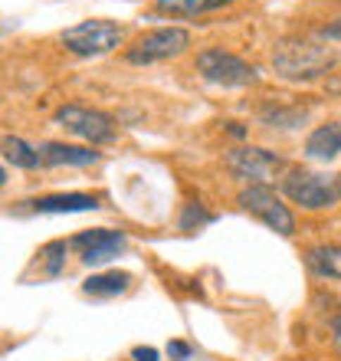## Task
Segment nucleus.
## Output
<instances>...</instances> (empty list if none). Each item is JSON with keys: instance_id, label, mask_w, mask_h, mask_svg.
<instances>
[{"instance_id": "obj_1", "label": "nucleus", "mask_w": 341, "mask_h": 361, "mask_svg": "<svg viewBox=\"0 0 341 361\" xmlns=\"http://www.w3.org/2000/svg\"><path fill=\"white\" fill-rule=\"evenodd\" d=\"M273 73L289 82H312V79L332 73L338 63V53L332 47H325V39L312 37H283L273 47Z\"/></svg>"}, {"instance_id": "obj_2", "label": "nucleus", "mask_w": 341, "mask_h": 361, "mask_svg": "<svg viewBox=\"0 0 341 361\" xmlns=\"http://www.w3.org/2000/svg\"><path fill=\"white\" fill-rule=\"evenodd\" d=\"M279 194L289 204L322 214L341 204V171H309V168H285L279 178Z\"/></svg>"}, {"instance_id": "obj_3", "label": "nucleus", "mask_w": 341, "mask_h": 361, "mask_svg": "<svg viewBox=\"0 0 341 361\" xmlns=\"http://www.w3.org/2000/svg\"><path fill=\"white\" fill-rule=\"evenodd\" d=\"M190 47V30L184 27H154L144 30L125 47V63L132 66H154V63H168V59H178L180 53H187Z\"/></svg>"}, {"instance_id": "obj_4", "label": "nucleus", "mask_w": 341, "mask_h": 361, "mask_svg": "<svg viewBox=\"0 0 341 361\" xmlns=\"http://www.w3.org/2000/svg\"><path fill=\"white\" fill-rule=\"evenodd\" d=\"M59 43L66 47V53L79 59H95V56H105L125 43V27L115 23V20H82L76 27H69L59 33Z\"/></svg>"}, {"instance_id": "obj_5", "label": "nucleus", "mask_w": 341, "mask_h": 361, "mask_svg": "<svg viewBox=\"0 0 341 361\" xmlns=\"http://www.w3.org/2000/svg\"><path fill=\"white\" fill-rule=\"evenodd\" d=\"M194 69H197L200 79H207L210 86H223V89H247L259 82L256 66H249L243 56H237V53H230L223 47L200 49L197 59H194Z\"/></svg>"}, {"instance_id": "obj_6", "label": "nucleus", "mask_w": 341, "mask_h": 361, "mask_svg": "<svg viewBox=\"0 0 341 361\" xmlns=\"http://www.w3.org/2000/svg\"><path fill=\"white\" fill-rule=\"evenodd\" d=\"M237 204L247 210L249 217H256L259 224L275 230V233H283V237H292L295 233L292 207L285 204V197L273 184H247V188L237 194Z\"/></svg>"}, {"instance_id": "obj_7", "label": "nucleus", "mask_w": 341, "mask_h": 361, "mask_svg": "<svg viewBox=\"0 0 341 361\" xmlns=\"http://www.w3.org/2000/svg\"><path fill=\"white\" fill-rule=\"evenodd\" d=\"M53 122L59 128H66L73 138L92 145V148L112 145L118 138V125H115L112 115H105L102 109H89V105H76V102L59 105L56 112H53Z\"/></svg>"}, {"instance_id": "obj_8", "label": "nucleus", "mask_w": 341, "mask_h": 361, "mask_svg": "<svg viewBox=\"0 0 341 361\" xmlns=\"http://www.w3.org/2000/svg\"><path fill=\"white\" fill-rule=\"evenodd\" d=\"M223 168L243 184H269V178L285 174V158L283 154L259 148V145H240L233 152L223 154Z\"/></svg>"}, {"instance_id": "obj_9", "label": "nucleus", "mask_w": 341, "mask_h": 361, "mask_svg": "<svg viewBox=\"0 0 341 361\" xmlns=\"http://www.w3.org/2000/svg\"><path fill=\"white\" fill-rule=\"evenodd\" d=\"M69 247L79 250V259H82V267L95 269V267H105V263H112L125 253L128 247V237H125V230H108V227H95V230H82L76 237L69 240Z\"/></svg>"}, {"instance_id": "obj_10", "label": "nucleus", "mask_w": 341, "mask_h": 361, "mask_svg": "<svg viewBox=\"0 0 341 361\" xmlns=\"http://www.w3.org/2000/svg\"><path fill=\"white\" fill-rule=\"evenodd\" d=\"M43 154V164H66V168H89L102 161V152L92 145H69V142H43L37 145Z\"/></svg>"}, {"instance_id": "obj_11", "label": "nucleus", "mask_w": 341, "mask_h": 361, "mask_svg": "<svg viewBox=\"0 0 341 361\" xmlns=\"http://www.w3.org/2000/svg\"><path fill=\"white\" fill-rule=\"evenodd\" d=\"M302 154L309 158V161H335L341 154V122H322L315 125L312 132H309V138H305L302 145Z\"/></svg>"}, {"instance_id": "obj_12", "label": "nucleus", "mask_w": 341, "mask_h": 361, "mask_svg": "<svg viewBox=\"0 0 341 361\" xmlns=\"http://www.w3.org/2000/svg\"><path fill=\"white\" fill-rule=\"evenodd\" d=\"M30 210H37V214H85V210H99V197L95 194H82V190L43 194V197L30 200Z\"/></svg>"}, {"instance_id": "obj_13", "label": "nucleus", "mask_w": 341, "mask_h": 361, "mask_svg": "<svg viewBox=\"0 0 341 361\" xmlns=\"http://www.w3.org/2000/svg\"><path fill=\"white\" fill-rule=\"evenodd\" d=\"M302 259L312 276L341 283V243H315L302 253Z\"/></svg>"}, {"instance_id": "obj_14", "label": "nucleus", "mask_w": 341, "mask_h": 361, "mask_svg": "<svg viewBox=\"0 0 341 361\" xmlns=\"http://www.w3.org/2000/svg\"><path fill=\"white\" fill-rule=\"evenodd\" d=\"M128 289H132V273H125V269L92 273L82 283V293L92 295V299H115V295H125Z\"/></svg>"}, {"instance_id": "obj_15", "label": "nucleus", "mask_w": 341, "mask_h": 361, "mask_svg": "<svg viewBox=\"0 0 341 361\" xmlns=\"http://www.w3.org/2000/svg\"><path fill=\"white\" fill-rule=\"evenodd\" d=\"M305 118H309V109L305 105H285L279 102V99H273V102H266L263 109H259V122L269 125V128H302Z\"/></svg>"}, {"instance_id": "obj_16", "label": "nucleus", "mask_w": 341, "mask_h": 361, "mask_svg": "<svg viewBox=\"0 0 341 361\" xmlns=\"http://www.w3.org/2000/svg\"><path fill=\"white\" fill-rule=\"evenodd\" d=\"M4 161L20 168V171H37V168H43V154L37 145L23 142L17 135H4Z\"/></svg>"}, {"instance_id": "obj_17", "label": "nucleus", "mask_w": 341, "mask_h": 361, "mask_svg": "<svg viewBox=\"0 0 341 361\" xmlns=\"http://www.w3.org/2000/svg\"><path fill=\"white\" fill-rule=\"evenodd\" d=\"M230 4L233 0H154V10L168 17H200V13H213Z\"/></svg>"}, {"instance_id": "obj_18", "label": "nucleus", "mask_w": 341, "mask_h": 361, "mask_svg": "<svg viewBox=\"0 0 341 361\" xmlns=\"http://www.w3.org/2000/svg\"><path fill=\"white\" fill-rule=\"evenodd\" d=\"M66 253H69V240H49L46 247L39 250V273L43 276H59L66 269Z\"/></svg>"}, {"instance_id": "obj_19", "label": "nucleus", "mask_w": 341, "mask_h": 361, "mask_svg": "<svg viewBox=\"0 0 341 361\" xmlns=\"http://www.w3.org/2000/svg\"><path fill=\"white\" fill-rule=\"evenodd\" d=\"M213 214H207V210H204V204H184V210H180V220H178V227L180 230H200L204 227V224H213Z\"/></svg>"}, {"instance_id": "obj_20", "label": "nucleus", "mask_w": 341, "mask_h": 361, "mask_svg": "<svg viewBox=\"0 0 341 361\" xmlns=\"http://www.w3.org/2000/svg\"><path fill=\"white\" fill-rule=\"evenodd\" d=\"M190 355H194V348H190L187 342H180V338H170L168 342V358L170 361H190Z\"/></svg>"}, {"instance_id": "obj_21", "label": "nucleus", "mask_w": 341, "mask_h": 361, "mask_svg": "<svg viewBox=\"0 0 341 361\" xmlns=\"http://www.w3.org/2000/svg\"><path fill=\"white\" fill-rule=\"evenodd\" d=\"M132 358L135 361H161V352H158V348H151V345H135Z\"/></svg>"}, {"instance_id": "obj_22", "label": "nucleus", "mask_w": 341, "mask_h": 361, "mask_svg": "<svg viewBox=\"0 0 341 361\" xmlns=\"http://www.w3.org/2000/svg\"><path fill=\"white\" fill-rule=\"evenodd\" d=\"M328 332H332V345L341 352V309H335V315L328 319Z\"/></svg>"}, {"instance_id": "obj_23", "label": "nucleus", "mask_w": 341, "mask_h": 361, "mask_svg": "<svg viewBox=\"0 0 341 361\" xmlns=\"http://www.w3.org/2000/svg\"><path fill=\"white\" fill-rule=\"evenodd\" d=\"M318 37H322V39H332V43H338V39H341V17L332 20V23H325V27L318 30Z\"/></svg>"}, {"instance_id": "obj_24", "label": "nucleus", "mask_w": 341, "mask_h": 361, "mask_svg": "<svg viewBox=\"0 0 341 361\" xmlns=\"http://www.w3.org/2000/svg\"><path fill=\"white\" fill-rule=\"evenodd\" d=\"M227 135H233V138H240V142H243V138L249 135V128L243 122H227Z\"/></svg>"}, {"instance_id": "obj_25", "label": "nucleus", "mask_w": 341, "mask_h": 361, "mask_svg": "<svg viewBox=\"0 0 341 361\" xmlns=\"http://www.w3.org/2000/svg\"><path fill=\"white\" fill-rule=\"evenodd\" d=\"M338 7H341V0H338Z\"/></svg>"}]
</instances>
